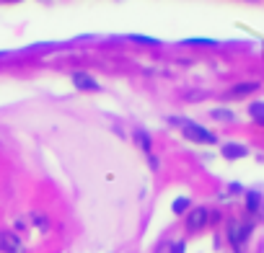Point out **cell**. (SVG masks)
I'll use <instances>...</instances> for the list:
<instances>
[{"label":"cell","mask_w":264,"mask_h":253,"mask_svg":"<svg viewBox=\"0 0 264 253\" xmlns=\"http://www.w3.org/2000/svg\"><path fill=\"white\" fill-rule=\"evenodd\" d=\"M257 88H259V83H241V85L231 88V96H246V93H251V90H257Z\"/></svg>","instance_id":"obj_7"},{"label":"cell","mask_w":264,"mask_h":253,"mask_svg":"<svg viewBox=\"0 0 264 253\" xmlns=\"http://www.w3.org/2000/svg\"><path fill=\"white\" fill-rule=\"evenodd\" d=\"M187 207H189V199H187V197H179V199L174 202V212H176V214H181V212L187 210Z\"/></svg>","instance_id":"obj_10"},{"label":"cell","mask_w":264,"mask_h":253,"mask_svg":"<svg viewBox=\"0 0 264 253\" xmlns=\"http://www.w3.org/2000/svg\"><path fill=\"white\" fill-rule=\"evenodd\" d=\"M171 253H184V243H176V246H174V251H171Z\"/></svg>","instance_id":"obj_15"},{"label":"cell","mask_w":264,"mask_h":253,"mask_svg":"<svg viewBox=\"0 0 264 253\" xmlns=\"http://www.w3.org/2000/svg\"><path fill=\"white\" fill-rule=\"evenodd\" d=\"M208 220H210V214H208V210L205 207H197V210H192L189 212V230H202L205 225H208Z\"/></svg>","instance_id":"obj_4"},{"label":"cell","mask_w":264,"mask_h":253,"mask_svg":"<svg viewBox=\"0 0 264 253\" xmlns=\"http://www.w3.org/2000/svg\"><path fill=\"white\" fill-rule=\"evenodd\" d=\"M223 155H225L228 160L244 158V155H246V147H244V145H236V142H228V145H223Z\"/></svg>","instance_id":"obj_6"},{"label":"cell","mask_w":264,"mask_h":253,"mask_svg":"<svg viewBox=\"0 0 264 253\" xmlns=\"http://www.w3.org/2000/svg\"><path fill=\"white\" fill-rule=\"evenodd\" d=\"M0 251L3 253H24V243L13 233H0Z\"/></svg>","instance_id":"obj_3"},{"label":"cell","mask_w":264,"mask_h":253,"mask_svg":"<svg viewBox=\"0 0 264 253\" xmlns=\"http://www.w3.org/2000/svg\"><path fill=\"white\" fill-rule=\"evenodd\" d=\"M259 204H262L259 194H257V191H249V194H246V207H249V212H257Z\"/></svg>","instance_id":"obj_9"},{"label":"cell","mask_w":264,"mask_h":253,"mask_svg":"<svg viewBox=\"0 0 264 253\" xmlns=\"http://www.w3.org/2000/svg\"><path fill=\"white\" fill-rule=\"evenodd\" d=\"M251 235V225H241V222H233L231 227H228V238H231V243L236 248L244 246V240Z\"/></svg>","instance_id":"obj_2"},{"label":"cell","mask_w":264,"mask_h":253,"mask_svg":"<svg viewBox=\"0 0 264 253\" xmlns=\"http://www.w3.org/2000/svg\"><path fill=\"white\" fill-rule=\"evenodd\" d=\"M181 129H184V137H187V140H192V142H208V145L215 142V134L208 132L200 124H194V122H184V124H181Z\"/></svg>","instance_id":"obj_1"},{"label":"cell","mask_w":264,"mask_h":253,"mask_svg":"<svg viewBox=\"0 0 264 253\" xmlns=\"http://www.w3.org/2000/svg\"><path fill=\"white\" fill-rule=\"evenodd\" d=\"M130 39H132V42H140V44H158V39H153V37H140V34H132Z\"/></svg>","instance_id":"obj_12"},{"label":"cell","mask_w":264,"mask_h":253,"mask_svg":"<svg viewBox=\"0 0 264 253\" xmlns=\"http://www.w3.org/2000/svg\"><path fill=\"white\" fill-rule=\"evenodd\" d=\"M249 114H251V117H254L259 124H264V103H262V101L251 103V106H249Z\"/></svg>","instance_id":"obj_8"},{"label":"cell","mask_w":264,"mask_h":253,"mask_svg":"<svg viewBox=\"0 0 264 253\" xmlns=\"http://www.w3.org/2000/svg\"><path fill=\"white\" fill-rule=\"evenodd\" d=\"M135 137H137V142L143 145V150H151V137H148L145 132H137Z\"/></svg>","instance_id":"obj_11"},{"label":"cell","mask_w":264,"mask_h":253,"mask_svg":"<svg viewBox=\"0 0 264 253\" xmlns=\"http://www.w3.org/2000/svg\"><path fill=\"white\" fill-rule=\"evenodd\" d=\"M187 44H215V39H187Z\"/></svg>","instance_id":"obj_14"},{"label":"cell","mask_w":264,"mask_h":253,"mask_svg":"<svg viewBox=\"0 0 264 253\" xmlns=\"http://www.w3.org/2000/svg\"><path fill=\"white\" fill-rule=\"evenodd\" d=\"M212 117H215V119H225V122H231V119H233V114H231V111L217 109V111H212Z\"/></svg>","instance_id":"obj_13"},{"label":"cell","mask_w":264,"mask_h":253,"mask_svg":"<svg viewBox=\"0 0 264 253\" xmlns=\"http://www.w3.org/2000/svg\"><path fill=\"white\" fill-rule=\"evenodd\" d=\"M73 83L78 85V88H83V90H99V83L91 75H86V73H75L73 75Z\"/></svg>","instance_id":"obj_5"}]
</instances>
